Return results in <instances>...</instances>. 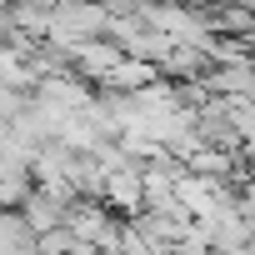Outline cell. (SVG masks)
Returning a JSON list of instances; mask_svg holds the SVG:
<instances>
[{"mask_svg": "<svg viewBox=\"0 0 255 255\" xmlns=\"http://www.w3.org/2000/svg\"><path fill=\"white\" fill-rule=\"evenodd\" d=\"M40 255H75V235H70V225L40 235Z\"/></svg>", "mask_w": 255, "mask_h": 255, "instance_id": "cell-5", "label": "cell"}, {"mask_svg": "<svg viewBox=\"0 0 255 255\" xmlns=\"http://www.w3.org/2000/svg\"><path fill=\"white\" fill-rule=\"evenodd\" d=\"M170 255H215V250H210V245H205L200 235H190V240H180V245H175Z\"/></svg>", "mask_w": 255, "mask_h": 255, "instance_id": "cell-6", "label": "cell"}, {"mask_svg": "<svg viewBox=\"0 0 255 255\" xmlns=\"http://www.w3.org/2000/svg\"><path fill=\"white\" fill-rule=\"evenodd\" d=\"M20 215L40 230V235H50V230H60L65 225V215H70V205L60 200V195H50L45 185H35L30 195H25V205H20Z\"/></svg>", "mask_w": 255, "mask_h": 255, "instance_id": "cell-3", "label": "cell"}, {"mask_svg": "<svg viewBox=\"0 0 255 255\" xmlns=\"http://www.w3.org/2000/svg\"><path fill=\"white\" fill-rule=\"evenodd\" d=\"M65 225H70V235H75L80 245H95V250H120L125 225H130V220H120L105 200H75V205H70V215H65Z\"/></svg>", "mask_w": 255, "mask_h": 255, "instance_id": "cell-1", "label": "cell"}, {"mask_svg": "<svg viewBox=\"0 0 255 255\" xmlns=\"http://www.w3.org/2000/svg\"><path fill=\"white\" fill-rule=\"evenodd\" d=\"M0 255H40V230L20 210L0 215Z\"/></svg>", "mask_w": 255, "mask_h": 255, "instance_id": "cell-4", "label": "cell"}, {"mask_svg": "<svg viewBox=\"0 0 255 255\" xmlns=\"http://www.w3.org/2000/svg\"><path fill=\"white\" fill-rule=\"evenodd\" d=\"M110 210H120V215H140L145 210V170L130 160V165H120V170H110L105 175V195H100Z\"/></svg>", "mask_w": 255, "mask_h": 255, "instance_id": "cell-2", "label": "cell"}, {"mask_svg": "<svg viewBox=\"0 0 255 255\" xmlns=\"http://www.w3.org/2000/svg\"><path fill=\"white\" fill-rule=\"evenodd\" d=\"M245 160H250V165H255V135H250V140H245Z\"/></svg>", "mask_w": 255, "mask_h": 255, "instance_id": "cell-7", "label": "cell"}]
</instances>
